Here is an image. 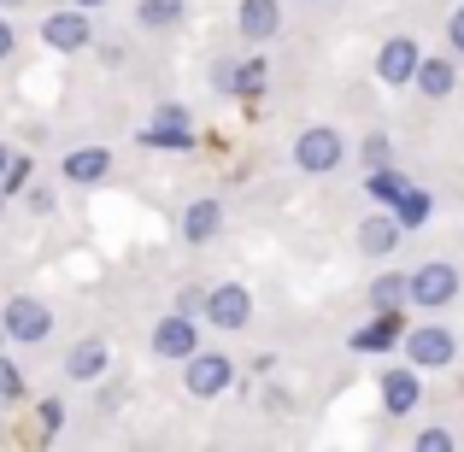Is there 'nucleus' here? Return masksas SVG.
I'll use <instances>...</instances> for the list:
<instances>
[{
	"label": "nucleus",
	"mask_w": 464,
	"mask_h": 452,
	"mask_svg": "<svg viewBox=\"0 0 464 452\" xmlns=\"http://www.w3.org/2000/svg\"><path fill=\"white\" fill-rule=\"evenodd\" d=\"M459 288H464V276L447 259H423L418 271H406V305H418V312H447L459 300Z\"/></svg>",
	"instance_id": "obj_1"
},
{
	"label": "nucleus",
	"mask_w": 464,
	"mask_h": 452,
	"mask_svg": "<svg viewBox=\"0 0 464 452\" xmlns=\"http://www.w3.org/2000/svg\"><path fill=\"white\" fill-rule=\"evenodd\" d=\"M0 329H6V341H18V347H42V341L53 335V305L35 300V294H12L0 305Z\"/></svg>",
	"instance_id": "obj_2"
},
{
	"label": "nucleus",
	"mask_w": 464,
	"mask_h": 452,
	"mask_svg": "<svg viewBox=\"0 0 464 452\" xmlns=\"http://www.w3.org/2000/svg\"><path fill=\"white\" fill-rule=\"evenodd\" d=\"M182 388H188L194 399H224L229 388H236V359H229V352H200L194 347L188 359H182Z\"/></svg>",
	"instance_id": "obj_3"
},
{
	"label": "nucleus",
	"mask_w": 464,
	"mask_h": 452,
	"mask_svg": "<svg viewBox=\"0 0 464 452\" xmlns=\"http://www.w3.org/2000/svg\"><path fill=\"white\" fill-rule=\"evenodd\" d=\"M400 347H406V364H418V370H447L459 359V335L447 323H411Z\"/></svg>",
	"instance_id": "obj_4"
},
{
	"label": "nucleus",
	"mask_w": 464,
	"mask_h": 452,
	"mask_svg": "<svg viewBox=\"0 0 464 452\" xmlns=\"http://www.w3.org/2000/svg\"><path fill=\"white\" fill-rule=\"evenodd\" d=\"M341 159H347V141H341V130L312 124V130H300V136H295V165L306 170V177H329Z\"/></svg>",
	"instance_id": "obj_5"
},
{
	"label": "nucleus",
	"mask_w": 464,
	"mask_h": 452,
	"mask_svg": "<svg viewBox=\"0 0 464 452\" xmlns=\"http://www.w3.org/2000/svg\"><path fill=\"white\" fill-rule=\"evenodd\" d=\"M141 148H159V153H188L194 148V118L188 106L165 101L159 112L148 118V130H141Z\"/></svg>",
	"instance_id": "obj_6"
},
{
	"label": "nucleus",
	"mask_w": 464,
	"mask_h": 452,
	"mask_svg": "<svg viewBox=\"0 0 464 452\" xmlns=\"http://www.w3.org/2000/svg\"><path fill=\"white\" fill-rule=\"evenodd\" d=\"M42 42L53 53H82V47H94V18L82 6H59L42 18Z\"/></svg>",
	"instance_id": "obj_7"
},
{
	"label": "nucleus",
	"mask_w": 464,
	"mask_h": 452,
	"mask_svg": "<svg viewBox=\"0 0 464 452\" xmlns=\"http://www.w3.org/2000/svg\"><path fill=\"white\" fill-rule=\"evenodd\" d=\"M194 347H200V323H194L188 312H170V317H159V323H153V359L182 364Z\"/></svg>",
	"instance_id": "obj_8"
},
{
	"label": "nucleus",
	"mask_w": 464,
	"mask_h": 452,
	"mask_svg": "<svg viewBox=\"0 0 464 452\" xmlns=\"http://www.w3.org/2000/svg\"><path fill=\"white\" fill-rule=\"evenodd\" d=\"M418 59H423V47L411 42V35H388V42L376 47V82H388V89H411Z\"/></svg>",
	"instance_id": "obj_9"
},
{
	"label": "nucleus",
	"mask_w": 464,
	"mask_h": 452,
	"mask_svg": "<svg viewBox=\"0 0 464 452\" xmlns=\"http://www.w3.org/2000/svg\"><path fill=\"white\" fill-rule=\"evenodd\" d=\"M206 323H212V329H229V335H236V329H247L253 323V294L241 283H218L212 294H206Z\"/></svg>",
	"instance_id": "obj_10"
},
{
	"label": "nucleus",
	"mask_w": 464,
	"mask_h": 452,
	"mask_svg": "<svg viewBox=\"0 0 464 452\" xmlns=\"http://www.w3.org/2000/svg\"><path fill=\"white\" fill-rule=\"evenodd\" d=\"M423 399V370L418 364H394V370H382V411L388 418H411Z\"/></svg>",
	"instance_id": "obj_11"
},
{
	"label": "nucleus",
	"mask_w": 464,
	"mask_h": 452,
	"mask_svg": "<svg viewBox=\"0 0 464 452\" xmlns=\"http://www.w3.org/2000/svg\"><path fill=\"white\" fill-rule=\"evenodd\" d=\"M236 30H241V42H253V47L276 42V30H283V0H241Z\"/></svg>",
	"instance_id": "obj_12"
},
{
	"label": "nucleus",
	"mask_w": 464,
	"mask_h": 452,
	"mask_svg": "<svg viewBox=\"0 0 464 452\" xmlns=\"http://www.w3.org/2000/svg\"><path fill=\"white\" fill-rule=\"evenodd\" d=\"M411 89H418L423 101H447V94L459 89V65H453V53H441V59L423 53V59H418V71H411Z\"/></svg>",
	"instance_id": "obj_13"
},
{
	"label": "nucleus",
	"mask_w": 464,
	"mask_h": 452,
	"mask_svg": "<svg viewBox=\"0 0 464 452\" xmlns=\"http://www.w3.org/2000/svg\"><path fill=\"white\" fill-rule=\"evenodd\" d=\"M400 335H406V305L400 312H376L364 329H353V352H388V347H400Z\"/></svg>",
	"instance_id": "obj_14"
},
{
	"label": "nucleus",
	"mask_w": 464,
	"mask_h": 452,
	"mask_svg": "<svg viewBox=\"0 0 464 452\" xmlns=\"http://www.w3.org/2000/svg\"><path fill=\"white\" fill-rule=\"evenodd\" d=\"M400 236H406V224H400L394 212H371L359 224V253L364 259H388V253L400 247Z\"/></svg>",
	"instance_id": "obj_15"
},
{
	"label": "nucleus",
	"mask_w": 464,
	"mask_h": 452,
	"mask_svg": "<svg viewBox=\"0 0 464 452\" xmlns=\"http://www.w3.org/2000/svg\"><path fill=\"white\" fill-rule=\"evenodd\" d=\"M106 364H112V347H106L101 335L77 341V347L65 352V376H71V382H101V376H106Z\"/></svg>",
	"instance_id": "obj_16"
},
{
	"label": "nucleus",
	"mask_w": 464,
	"mask_h": 452,
	"mask_svg": "<svg viewBox=\"0 0 464 452\" xmlns=\"http://www.w3.org/2000/svg\"><path fill=\"white\" fill-rule=\"evenodd\" d=\"M218 229H224V200H188V212H182V241H188V247H206Z\"/></svg>",
	"instance_id": "obj_17"
},
{
	"label": "nucleus",
	"mask_w": 464,
	"mask_h": 452,
	"mask_svg": "<svg viewBox=\"0 0 464 452\" xmlns=\"http://www.w3.org/2000/svg\"><path fill=\"white\" fill-rule=\"evenodd\" d=\"M106 170H112V153H106V148H77V153H65L59 177H65V182H77V188H82V182H101Z\"/></svg>",
	"instance_id": "obj_18"
},
{
	"label": "nucleus",
	"mask_w": 464,
	"mask_h": 452,
	"mask_svg": "<svg viewBox=\"0 0 464 452\" xmlns=\"http://www.w3.org/2000/svg\"><path fill=\"white\" fill-rule=\"evenodd\" d=\"M188 0H136V24L141 30H177Z\"/></svg>",
	"instance_id": "obj_19"
},
{
	"label": "nucleus",
	"mask_w": 464,
	"mask_h": 452,
	"mask_svg": "<svg viewBox=\"0 0 464 452\" xmlns=\"http://www.w3.org/2000/svg\"><path fill=\"white\" fill-rule=\"evenodd\" d=\"M364 305H371V312H400V305H406V271L376 276V283L364 288Z\"/></svg>",
	"instance_id": "obj_20"
},
{
	"label": "nucleus",
	"mask_w": 464,
	"mask_h": 452,
	"mask_svg": "<svg viewBox=\"0 0 464 452\" xmlns=\"http://www.w3.org/2000/svg\"><path fill=\"white\" fill-rule=\"evenodd\" d=\"M364 188H371V200H382V206H394V200H400V194H406V188H411V182H406V177H400V170H394V165H376V170H364Z\"/></svg>",
	"instance_id": "obj_21"
},
{
	"label": "nucleus",
	"mask_w": 464,
	"mask_h": 452,
	"mask_svg": "<svg viewBox=\"0 0 464 452\" xmlns=\"http://www.w3.org/2000/svg\"><path fill=\"white\" fill-rule=\"evenodd\" d=\"M265 82H271V65H265V59L253 53V59H241V65H236V82H229V89L253 101V94H265Z\"/></svg>",
	"instance_id": "obj_22"
},
{
	"label": "nucleus",
	"mask_w": 464,
	"mask_h": 452,
	"mask_svg": "<svg viewBox=\"0 0 464 452\" xmlns=\"http://www.w3.org/2000/svg\"><path fill=\"white\" fill-rule=\"evenodd\" d=\"M394 217H400L406 229H418L423 217H430V194H423V188H406V194L394 200Z\"/></svg>",
	"instance_id": "obj_23"
},
{
	"label": "nucleus",
	"mask_w": 464,
	"mask_h": 452,
	"mask_svg": "<svg viewBox=\"0 0 464 452\" xmlns=\"http://www.w3.org/2000/svg\"><path fill=\"white\" fill-rule=\"evenodd\" d=\"M388 159H394V148H388V136H364V148H359V165H364V170L388 165Z\"/></svg>",
	"instance_id": "obj_24"
},
{
	"label": "nucleus",
	"mask_w": 464,
	"mask_h": 452,
	"mask_svg": "<svg viewBox=\"0 0 464 452\" xmlns=\"http://www.w3.org/2000/svg\"><path fill=\"white\" fill-rule=\"evenodd\" d=\"M24 182H30V159H12V165H6V177H0V194H18Z\"/></svg>",
	"instance_id": "obj_25"
},
{
	"label": "nucleus",
	"mask_w": 464,
	"mask_h": 452,
	"mask_svg": "<svg viewBox=\"0 0 464 452\" xmlns=\"http://www.w3.org/2000/svg\"><path fill=\"white\" fill-rule=\"evenodd\" d=\"M35 418H42V429H47V435L65 429V406H59V399H42V406H35Z\"/></svg>",
	"instance_id": "obj_26"
},
{
	"label": "nucleus",
	"mask_w": 464,
	"mask_h": 452,
	"mask_svg": "<svg viewBox=\"0 0 464 452\" xmlns=\"http://www.w3.org/2000/svg\"><path fill=\"white\" fill-rule=\"evenodd\" d=\"M459 441H453V435H447V429H423L418 435V452H453Z\"/></svg>",
	"instance_id": "obj_27"
},
{
	"label": "nucleus",
	"mask_w": 464,
	"mask_h": 452,
	"mask_svg": "<svg viewBox=\"0 0 464 452\" xmlns=\"http://www.w3.org/2000/svg\"><path fill=\"white\" fill-rule=\"evenodd\" d=\"M447 47H453V59H464V6H453V18H447Z\"/></svg>",
	"instance_id": "obj_28"
},
{
	"label": "nucleus",
	"mask_w": 464,
	"mask_h": 452,
	"mask_svg": "<svg viewBox=\"0 0 464 452\" xmlns=\"http://www.w3.org/2000/svg\"><path fill=\"white\" fill-rule=\"evenodd\" d=\"M12 47H18V30H12V24L0 18V65H6V59H12Z\"/></svg>",
	"instance_id": "obj_29"
},
{
	"label": "nucleus",
	"mask_w": 464,
	"mask_h": 452,
	"mask_svg": "<svg viewBox=\"0 0 464 452\" xmlns=\"http://www.w3.org/2000/svg\"><path fill=\"white\" fill-rule=\"evenodd\" d=\"M18 388H24L18 370H12V364H0V394H18Z\"/></svg>",
	"instance_id": "obj_30"
},
{
	"label": "nucleus",
	"mask_w": 464,
	"mask_h": 452,
	"mask_svg": "<svg viewBox=\"0 0 464 452\" xmlns=\"http://www.w3.org/2000/svg\"><path fill=\"white\" fill-rule=\"evenodd\" d=\"M71 6H82V12H101V6H112V0H71Z\"/></svg>",
	"instance_id": "obj_31"
},
{
	"label": "nucleus",
	"mask_w": 464,
	"mask_h": 452,
	"mask_svg": "<svg viewBox=\"0 0 464 452\" xmlns=\"http://www.w3.org/2000/svg\"><path fill=\"white\" fill-rule=\"evenodd\" d=\"M6 165H12V148H6V141H0V177H6Z\"/></svg>",
	"instance_id": "obj_32"
},
{
	"label": "nucleus",
	"mask_w": 464,
	"mask_h": 452,
	"mask_svg": "<svg viewBox=\"0 0 464 452\" xmlns=\"http://www.w3.org/2000/svg\"><path fill=\"white\" fill-rule=\"evenodd\" d=\"M0 6H6V12H12V6H30V0H0Z\"/></svg>",
	"instance_id": "obj_33"
},
{
	"label": "nucleus",
	"mask_w": 464,
	"mask_h": 452,
	"mask_svg": "<svg viewBox=\"0 0 464 452\" xmlns=\"http://www.w3.org/2000/svg\"><path fill=\"white\" fill-rule=\"evenodd\" d=\"M0 217H6V194H0Z\"/></svg>",
	"instance_id": "obj_34"
},
{
	"label": "nucleus",
	"mask_w": 464,
	"mask_h": 452,
	"mask_svg": "<svg viewBox=\"0 0 464 452\" xmlns=\"http://www.w3.org/2000/svg\"><path fill=\"white\" fill-rule=\"evenodd\" d=\"M0 347H6V329H0Z\"/></svg>",
	"instance_id": "obj_35"
},
{
	"label": "nucleus",
	"mask_w": 464,
	"mask_h": 452,
	"mask_svg": "<svg viewBox=\"0 0 464 452\" xmlns=\"http://www.w3.org/2000/svg\"><path fill=\"white\" fill-rule=\"evenodd\" d=\"M312 6H324V0H312Z\"/></svg>",
	"instance_id": "obj_36"
}]
</instances>
